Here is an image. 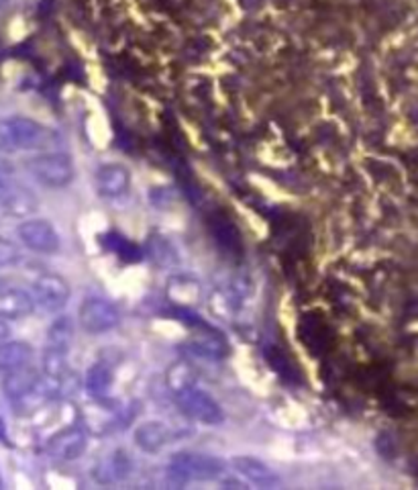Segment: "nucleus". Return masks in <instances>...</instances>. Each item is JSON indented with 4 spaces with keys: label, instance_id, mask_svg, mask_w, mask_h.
<instances>
[{
    "label": "nucleus",
    "instance_id": "b1692460",
    "mask_svg": "<svg viewBox=\"0 0 418 490\" xmlns=\"http://www.w3.org/2000/svg\"><path fill=\"white\" fill-rule=\"evenodd\" d=\"M0 288H3V282H0Z\"/></svg>",
    "mask_w": 418,
    "mask_h": 490
},
{
    "label": "nucleus",
    "instance_id": "9b49d317",
    "mask_svg": "<svg viewBox=\"0 0 418 490\" xmlns=\"http://www.w3.org/2000/svg\"><path fill=\"white\" fill-rule=\"evenodd\" d=\"M94 188L99 197L112 200L127 195L131 188V172L123 164H102L94 174Z\"/></svg>",
    "mask_w": 418,
    "mask_h": 490
},
{
    "label": "nucleus",
    "instance_id": "4be33fe9",
    "mask_svg": "<svg viewBox=\"0 0 418 490\" xmlns=\"http://www.w3.org/2000/svg\"><path fill=\"white\" fill-rule=\"evenodd\" d=\"M21 261V250L11 240L0 238V268L16 266Z\"/></svg>",
    "mask_w": 418,
    "mask_h": 490
},
{
    "label": "nucleus",
    "instance_id": "5701e85b",
    "mask_svg": "<svg viewBox=\"0 0 418 490\" xmlns=\"http://www.w3.org/2000/svg\"><path fill=\"white\" fill-rule=\"evenodd\" d=\"M11 337V327H8V321L0 317V344Z\"/></svg>",
    "mask_w": 418,
    "mask_h": 490
},
{
    "label": "nucleus",
    "instance_id": "aec40b11",
    "mask_svg": "<svg viewBox=\"0 0 418 490\" xmlns=\"http://www.w3.org/2000/svg\"><path fill=\"white\" fill-rule=\"evenodd\" d=\"M72 341H74V323H72V319L66 317V314H62V317H57L49 325L46 347L64 349V352H69Z\"/></svg>",
    "mask_w": 418,
    "mask_h": 490
},
{
    "label": "nucleus",
    "instance_id": "412c9836",
    "mask_svg": "<svg viewBox=\"0 0 418 490\" xmlns=\"http://www.w3.org/2000/svg\"><path fill=\"white\" fill-rule=\"evenodd\" d=\"M165 384H168L170 392H176L186 387H193V384H198L194 368L186 362L172 364L168 368V372H165Z\"/></svg>",
    "mask_w": 418,
    "mask_h": 490
},
{
    "label": "nucleus",
    "instance_id": "6e6552de",
    "mask_svg": "<svg viewBox=\"0 0 418 490\" xmlns=\"http://www.w3.org/2000/svg\"><path fill=\"white\" fill-rule=\"evenodd\" d=\"M86 448H89V435L78 425L59 429L46 443L47 456L56 462H74L82 458Z\"/></svg>",
    "mask_w": 418,
    "mask_h": 490
},
{
    "label": "nucleus",
    "instance_id": "423d86ee",
    "mask_svg": "<svg viewBox=\"0 0 418 490\" xmlns=\"http://www.w3.org/2000/svg\"><path fill=\"white\" fill-rule=\"evenodd\" d=\"M33 301H35V306H39L41 311L46 313H62L68 303H69V286L64 280V276L59 274H41L35 278L33 282Z\"/></svg>",
    "mask_w": 418,
    "mask_h": 490
},
{
    "label": "nucleus",
    "instance_id": "2eb2a0df",
    "mask_svg": "<svg viewBox=\"0 0 418 490\" xmlns=\"http://www.w3.org/2000/svg\"><path fill=\"white\" fill-rule=\"evenodd\" d=\"M41 382L43 378L39 376V372H35L33 368L27 366V368H21V370L6 372L3 380V390L8 399L16 402L37 390L41 387Z\"/></svg>",
    "mask_w": 418,
    "mask_h": 490
},
{
    "label": "nucleus",
    "instance_id": "4468645a",
    "mask_svg": "<svg viewBox=\"0 0 418 490\" xmlns=\"http://www.w3.org/2000/svg\"><path fill=\"white\" fill-rule=\"evenodd\" d=\"M33 294L21 288H0V317L6 321L25 319L33 314Z\"/></svg>",
    "mask_w": 418,
    "mask_h": 490
},
{
    "label": "nucleus",
    "instance_id": "f257e3e1",
    "mask_svg": "<svg viewBox=\"0 0 418 490\" xmlns=\"http://www.w3.org/2000/svg\"><path fill=\"white\" fill-rule=\"evenodd\" d=\"M225 474V462L213 453L176 452L168 462V476L176 483H206Z\"/></svg>",
    "mask_w": 418,
    "mask_h": 490
},
{
    "label": "nucleus",
    "instance_id": "ddd939ff",
    "mask_svg": "<svg viewBox=\"0 0 418 490\" xmlns=\"http://www.w3.org/2000/svg\"><path fill=\"white\" fill-rule=\"evenodd\" d=\"M231 466L237 472L239 476H243L247 483L256 486H274L280 483V476L274 468H269L266 462H261L259 458L254 456H233Z\"/></svg>",
    "mask_w": 418,
    "mask_h": 490
},
{
    "label": "nucleus",
    "instance_id": "f8f14e48",
    "mask_svg": "<svg viewBox=\"0 0 418 490\" xmlns=\"http://www.w3.org/2000/svg\"><path fill=\"white\" fill-rule=\"evenodd\" d=\"M172 429L158 419L139 423L133 431L135 445L145 453H160L172 442Z\"/></svg>",
    "mask_w": 418,
    "mask_h": 490
},
{
    "label": "nucleus",
    "instance_id": "f03ea898",
    "mask_svg": "<svg viewBox=\"0 0 418 490\" xmlns=\"http://www.w3.org/2000/svg\"><path fill=\"white\" fill-rule=\"evenodd\" d=\"M47 129L37 121L25 117L0 119V154H16L35 150L46 144Z\"/></svg>",
    "mask_w": 418,
    "mask_h": 490
},
{
    "label": "nucleus",
    "instance_id": "f3484780",
    "mask_svg": "<svg viewBox=\"0 0 418 490\" xmlns=\"http://www.w3.org/2000/svg\"><path fill=\"white\" fill-rule=\"evenodd\" d=\"M115 384V370L107 362H94L84 376V390L92 400L107 399Z\"/></svg>",
    "mask_w": 418,
    "mask_h": 490
},
{
    "label": "nucleus",
    "instance_id": "39448f33",
    "mask_svg": "<svg viewBox=\"0 0 418 490\" xmlns=\"http://www.w3.org/2000/svg\"><path fill=\"white\" fill-rule=\"evenodd\" d=\"M78 325L89 336H104L120 325V311L102 296H86L78 309Z\"/></svg>",
    "mask_w": 418,
    "mask_h": 490
},
{
    "label": "nucleus",
    "instance_id": "0eeeda50",
    "mask_svg": "<svg viewBox=\"0 0 418 490\" xmlns=\"http://www.w3.org/2000/svg\"><path fill=\"white\" fill-rule=\"evenodd\" d=\"M16 233H19V240L25 248L41 253V256H54L59 251V245H62L56 227L47 218H27V221L16 227Z\"/></svg>",
    "mask_w": 418,
    "mask_h": 490
},
{
    "label": "nucleus",
    "instance_id": "20e7f679",
    "mask_svg": "<svg viewBox=\"0 0 418 490\" xmlns=\"http://www.w3.org/2000/svg\"><path fill=\"white\" fill-rule=\"evenodd\" d=\"M172 397L182 410V415H186L190 421L203 425H221L225 421V410L219 405V400L200 389L198 384L172 392Z\"/></svg>",
    "mask_w": 418,
    "mask_h": 490
},
{
    "label": "nucleus",
    "instance_id": "1a4fd4ad",
    "mask_svg": "<svg viewBox=\"0 0 418 490\" xmlns=\"http://www.w3.org/2000/svg\"><path fill=\"white\" fill-rule=\"evenodd\" d=\"M188 349L204 360H225L231 354L229 339L221 331L206 327L204 321L200 319L193 325V337L188 339Z\"/></svg>",
    "mask_w": 418,
    "mask_h": 490
},
{
    "label": "nucleus",
    "instance_id": "dca6fc26",
    "mask_svg": "<svg viewBox=\"0 0 418 490\" xmlns=\"http://www.w3.org/2000/svg\"><path fill=\"white\" fill-rule=\"evenodd\" d=\"M131 468H133V462H131L129 452L112 450L97 463V468H94V476H97L100 483L110 485V483H117V480L127 478L131 474Z\"/></svg>",
    "mask_w": 418,
    "mask_h": 490
},
{
    "label": "nucleus",
    "instance_id": "a211bd4d",
    "mask_svg": "<svg viewBox=\"0 0 418 490\" xmlns=\"http://www.w3.org/2000/svg\"><path fill=\"white\" fill-rule=\"evenodd\" d=\"M35 349L27 341H3L0 344V372H15L33 362Z\"/></svg>",
    "mask_w": 418,
    "mask_h": 490
},
{
    "label": "nucleus",
    "instance_id": "9d476101",
    "mask_svg": "<svg viewBox=\"0 0 418 490\" xmlns=\"http://www.w3.org/2000/svg\"><path fill=\"white\" fill-rule=\"evenodd\" d=\"M203 284L196 276L190 274H176L165 284V299L176 311H194L203 303Z\"/></svg>",
    "mask_w": 418,
    "mask_h": 490
},
{
    "label": "nucleus",
    "instance_id": "7ed1b4c3",
    "mask_svg": "<svg viewBox=\"0 0 418 490\" xmlns=\"http://www.w3.org/2000/svg\"><path fill=\"white\" fill-rule=\"evenodd\" d=\"M25 165H27V172L41 184V186L51 190L66 188L76 178L74 160L64 152L39 154L27 160Z\"/></svg>",
    "mask_w": 418,
    "mask_h": 490
},
{
    "label": "nucleus",
    "instance_id": "6ab92c4d",
    "mask_svg": "<svg viewBox=\"0 0 418 490\" xmlns=\"http://www.w3.org/2000/svg\"><path fill=\"white\" fill-rule=\"evenodd\" d=\"M211 229H213L214 240L219 241V245H223V250H229L233 253H241V250H243L241 235L229 217H225L223 213L213 215L211 217Z\"/></svg>",
    "mask_w": 418,
    "mask_h": 490
}]
</instances>
